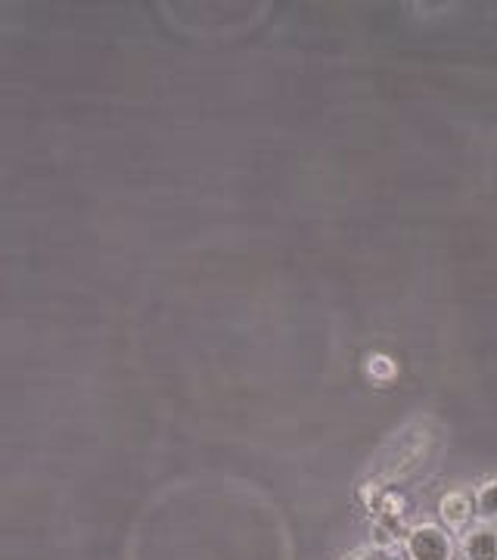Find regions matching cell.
<instances>
[{
  "label": "cell",
  "mask_w": 497,
  "mask_h": 560,
  "mask_svg": "<svg viewBox=\"0 0 497 560\" xmlns=\"http://www.w3.org/2000/svg\"><path fill=\"white\" fill-rule=\"evenodd\" d=\"M411 555L417 560H448V541L438 536L436 529H426V533H417L414 541H411Z\"/></svg>",
  "instance_id": "6da1fadb"
}]
</instances>
